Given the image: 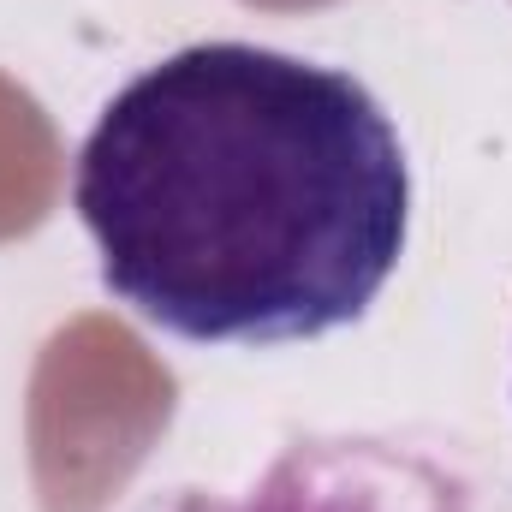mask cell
I'll use <instances>...</instances> for the list:
<instances>
[{
  "label": "cell",
  "instance_id": "cell-1",
  "mask_svg": "<svg viewBox=\"0 0 512 512\" xmlns=\"http://www.w3.org/2000/svg\"><path fill=\"white\" fill-rule=\"evenodd\" d=\"M72 209L143 322L197 346H292L382 298L411 233V167L352 72L197 42L102 108Z\"/></svg>",
  "mask_w": 512,
  "mask_h": 512
},
{
  "label": "cell",
  "instance_id": "cell-2",
  "mask_svg": "<svg viewBox=\"0 0 512 512\" xmlns=\"http://www.w3.org/2000/svg\"><path fill=\"white\" fill-rule=\"evenodd\" d=\"M167 512H489L483 489L465 483L453 465L376 441V435H334L286 447L239 501L185 495Z\"/></svg>",
  "mask_w": 512,
  "mask_h": 512
}]
</instances>
